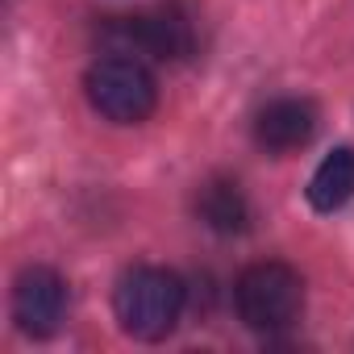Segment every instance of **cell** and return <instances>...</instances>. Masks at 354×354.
Listing matches in <instances>:
<instances>
[{"label": "cell", "mask_w": 354, "mask_h": 354, "mask_svg": "<svg viewBox=\"0 0 354 354\" xmlns=\"http://www.w3.org/2000/svg\"><path fill=\"white\" fill-rule=\"evenodd\" d=\"M184 279L167 267H129L113 288L117 325L138 342H162L184 313Z\"/></svg>", "instance_id": "obj_1"}, {"label": "cell", "mask_w": 354, "mask_h": 354, "mask_svg": "<svg viewBox=\"0 0 354 354\" xmlns=\"http://www.w3.org/2000/svg\"><path fill=\"white\" fill-rule=\"evenodd\" d=\"M84 92H88V104L113 125H138L158 104V84L150 67L129 50L100 55L84 75Z\"/></svg>", "instance_id": "obj_2"}, {"label": "cell", "mask_w": 354, "mask_h": 354, "mask_svg": "<svg viewBox=\"0 0 354 354\" xmlns=\"http://www.w3.org/2000/svg\"><path fill=\"white\" fill-rule=\"evenodd\" d=\"M234 304L246 329L283 333L304 313V279L288 263H250L234 283Z\"/></svg>", "instance_id": "obj_3"}, {"label": "cell", "mask_w": 354, "mask_h": 354, "mask_svg": "<svg viewBox=\"0 0 354 354\" xmlns=\"http://www.w3.org/2000/svg\"><path fill=\"white\" fill-rule=\"evenodd\" d=\"M121 38L150 59L180 63L196 50V17L180 0H167V5H154L146 13L121 17Z\"/></svg>", "instance_id": "obj_4"}, {"label": "cell", "mask_w": 354, "mask_h": 354, "mask_svg": "<svg viewBox=\"0 0 354 354\" xmlns=\"http://www.w3.org/2000/svg\"><path fill=\"white\" fill-rule=\"evenodd\" d=\"M67 317V279L55 267H26L13 279V321L30 337L59 333Z\"/></svg>", "instance_id": "obj_5"}, {"label": "cell", "mask_w": 354, "mask_h": 354, "mask_svg": "<svg viewBox=\"0 0 354 354\" xmlns=\"http://www.w3.org/2000/svg\"><path fill=\"white\" fill-rule=\"evenodd\" d=\"M317 104L313 100H300V96H279L271 104L259 109L254 117V142L267 150V154H292V150H304L317 133Z\"/></svg>", "instance_id": "obj_6"}, {"label": "cell", "mask_w": 354, "mask_h": 354, "mask_svg": "<svg viewBox=\"0 0 354 354\" xmlns=\"http://www.w3.org/2000/svg\"><path fill=\"white\" fill-rule=\"evenodd\" d=\"M350 201H354V146H337L313 171V180H308V205L317 213H337Z\"/></svg>", "instance_id": "obj_7"}, {"label": "cell", "mask_w": 354, "mask_h": 354, "mask_svg": "<svg viewBox=\"0 0 354 354\" xmlns=\"http://www.w3.org/2000/svg\"><path fill=\"white\" fill-rule=\"evenodd\" d=\"M196 217L213 234H242L250 225V205L234 180H209L196 192Z\"/></svg>", "instance_id": "obj_8"}]
</instances>
